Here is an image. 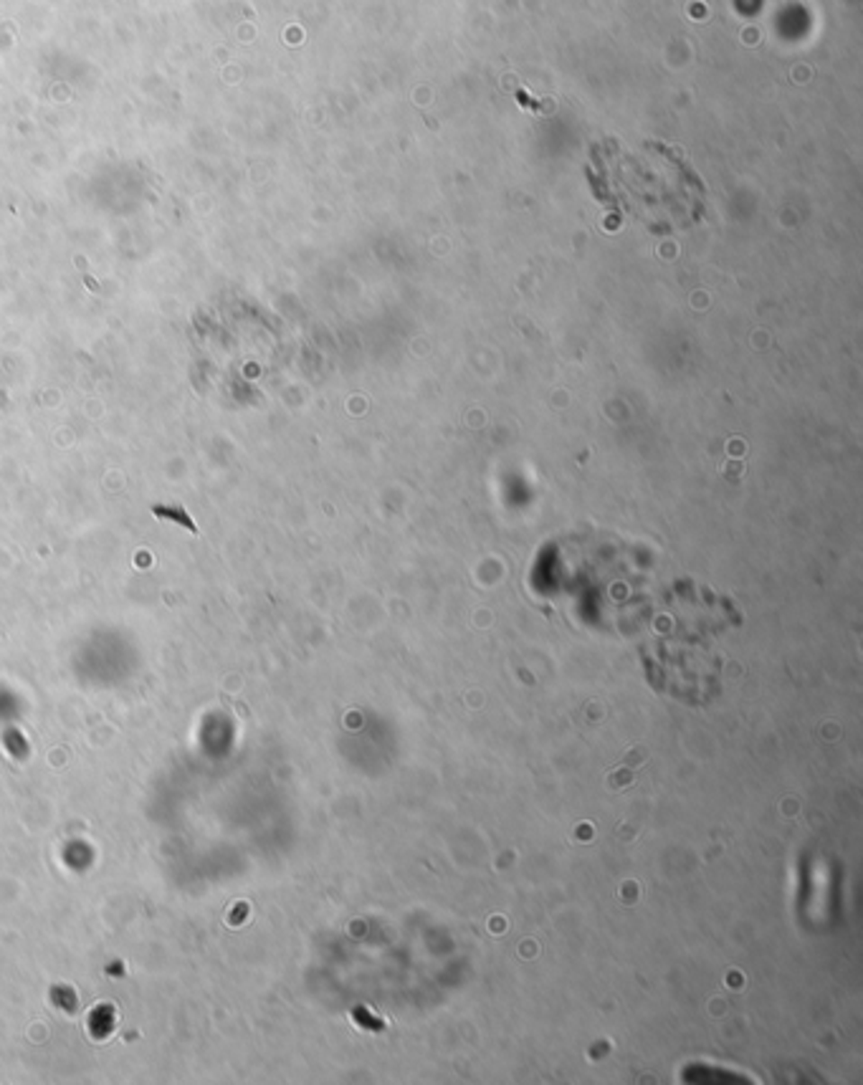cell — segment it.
I'll return each instance as SVG.
<instances>
[{
  "instance_id": "obj_1",
  "label": "cell",
  "mask_w": 863,
  "mask_h": 1085,
  "mask_svg": "<svg viewBox=\"0 0 863 1085\" xmlns=\"http://www.w3.org/2000/svg\"><path fill=\"white\" fill-rule=\"evenodd\" d=\"M152 511H155V516H162V519H173V522H177L180 526H185V529L193 532V534L198 532V529H195V524H193V519L188 516V511L180 509V507H155Z\"/></svg>"
}]
</instances>
